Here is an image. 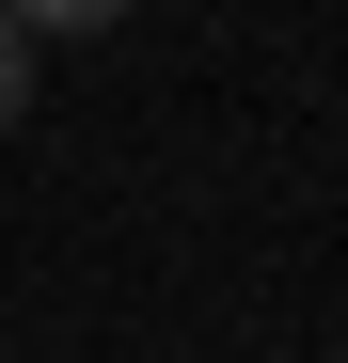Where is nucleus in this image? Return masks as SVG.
I'll return each mask as SVG.
<instances>
[{
    "instance_id": "f257e3e1",
    "label": "nucleus",
    "mask_w": 348,
    "mask_h": 363,
    "mask_svg": "<svg viewBox=\"0 0 348 363\" xmlns=\"http://www.w3.org/2000/svg\"><path fill=\"white\" fill-rule=\"evenodd\" d=\"M0 16H16V32L48 48V32H111V16H127V0H0Z\"/></svg>"
},
{
    "instance_id": "f03ea898",
    "label": "nucleus",
    "mask_w": 348,
    "mask_h": 363,
    "mask_svg": "<svg viewBox=\"0 0 348 363\" xmlns=\"http://www.w3.org/2000/svg\"><path fill=\"white\" fill-rule=\"evenodd\" d=\"M16 111H32V32L0 16V127H16Z\"/></svg>"
}]
</instances>
